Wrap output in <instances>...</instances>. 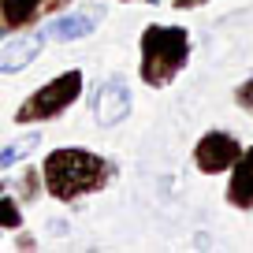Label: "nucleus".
<instances>
[{"label":"nucleus","mask_w":253,"mask_h":253,"mask_svg":"<svg viewBox=\"0 0 253 253\" xmlns=\"http://www.w3.org/2000/svg\"><path fill=\"white\" fill-rule=\"evenodd\" d=\"M201 4H209V0H175V8L186 11V8H201Z\"/></svg>","instance_id":"obj_14"},{"label":"nucleus","mask_w":253,"mask_h":253,"mask_svg":"<svg viewBox=\"0 0 253 253\" xmlns=\"http://www.w3.org/2000/svg\"><path fill=\"white\" fill-rule=\"evenodd\" d=\"M138 75L145 86L164 89L179 79V71L190 63V30L186 26H145L138 41Z\"/></svg>","instance_id":"obj_2"},{"label":"nucleus","mask_w":253,"mask_h":253,"mask_svg":"<svg viewBox=\"0 0 253 253\" xmlns=\"http://www.w3.org/2000/svg\"><path fill=\"white\" fill-rule=\"evenodd\" d=\"M126 116H130V86L116 75V79H108L93 93V123L97 126H119Z\"/></svg>","instance_id":"obj_6"},{"label":"nucleus","mask_w":253,"mask_h":253,"mask_svg":"<svg viewBox=\"0 0 253 253\" xmlns=\"http://www.w3.org/2000/svg\"><path fill=\"white\" fill-rule=\"evenodd\" d=\"M246 145L238 142L231 130H205V134L198 138V145H194V164H198V171L205 175H223L235 168V160L242 157Z\"/></svg>","instance_id":"obj_4"},{"label":"nucleus","mask_w":253,"mask_h":253,"mask_svg":"<svg viewBox=\"0 0 253 253\" xmlns=\"http://www.w3.org/2000/svg\"><path fill=\"white\" fill-rule=\"evenodd\" d=\"M15 186H19V198H23V201H34L41 190H45V182H41L38 168H23V171L15 175Z\"/></svg>","instance_id":"obj_11"},{"label":"nucleus","mask_w":253,"mask_h":253,"mask_svg":"<svg viewBox=\"0 0 253 253\" xmlns=\"http://www.w3.org/2000/svg\"><path fill=\"white\" fill-rule=\"evenodd\" d=\"M82 82H86V75H82L79 67H71V71H63V75H56V79H48L45 86H38V89H34V93L15 108V123L30 126V123H48V119L63 116V112H67V108L82 97Z\"/></svg>","instance_id":"obj_3"},{"label":"nucleus","mask_w":253,"mask_h":253,"mask_svg":"<svg viewBox=\"0 0 253 253\" xmlns=\"http://www.w3.org/2000/svg\"><path fill=\"white\" fill-rule=\"evenodd\" d=\"M0 227H23V209L11 194H0Z\"/></svg>","instance_id":"obj_12"},{"label":"nucleus","mask_w":253,"mask_h":253,"mask_svg":"<svg viewBox=\"0 0 253 253\" xmlns=\"http://www.w3.org/2000/svg\"><path fill=\"white\" fill-rule=\"evenodd\" d=\"M4 34H8V30H4V26H0V38H4Z\"/></svg>","instance_id":"obj_15"},{"label":"nucleus","mask_w":253,"mask_h":253,"mask_svg":"<svg viewBox=\"0 0 253 253\" xmlns=\"http://www.w3.org/2000/svg\"><path fill=\"white\" fill-rule=\"evenodd\" d=\"M41 48H45V34H26V38L4 45V52H0V71L15 75V71H23V67H30L41 56Z\"/></svg>","instance_id":"obj_9"},{"label":"nucleus","mask_w":253,"mask_h":253,"mask_svg":"<svg viewBox=\"0 0 253 253\" xmlns=\"http://www.w3.org/2000/svg\"><path fill=\"white\" fill-rule=\"evenodd\" d=\"M71 0H0V26L8 34L38 26L41 19L56 15L60 8H67Z\"/></svg>","instance_id":"obj_5"},{"label":"nucleus","mask_w":253,"mask_h":253,"mask_svg":"<svg viewBox=\"0 0 253 253\" xmlns=\"http://www.w3.org/2000/svg\"><path fill=\"white\" fill-rule=\"evenodd\" d=\"M116 175L108 157L101 153H89V149H52L41 164V182H45V194L52 201H63L71 205L79 198H89L97 190H104Z\"/></svg>","instance_id":"obj_1"},{"label":"nucleus","mask_w":253,"mask_h":253,"mask_svg":"<svg viewBox=\"0 0 253 253\" xmlns=\"http://www.w3.org/2000/svg\"><path fill=\"white\" fill-rule=\"evenodd\" d=\"M38 145H41L38 134H26V138H19V142L4 145V149H0V171H4V168H11V164H19V160H26Z\"/></svg>","instance_id":"obj_10"},{"label":"nucleus","mask_w":253,"mask_h":253,"mask_svg":"<svg viewBox=\"0 0 253 253\" xmlns=\"http://www.w3.org/2000/svg\"><path fill=\"white\" fill-rule=\"evenodd\" d=\"M104 19V8H86V11H71V15H60L48 23L45 38L52 41H79V38H89L97 30V23Z\"/></svg>","instance_id":"obj_7"},{"label":"nucleus","mask_w":253,"mask_h":253,"mask_svg":"<svg viewBox=\"0 0 253 253\" xmlns=\"http://www.w3.org/2000/svg\"><path fill=\"white\" fill-rule=\"evenodd\" d=\"M227 205L242 209V212H253V145H246L242 157L235 160L227 179Z\"/></svg>","instance_id":"obj_8"},{"label":"nucleus","mask_w":253,"mask_h":253,"mask_svg":"<svg viewBox=\"0 0 253 253\" xmlns=\"http://www.w3.org/2000/svg\"><path fill=\"white\" fill-rule=\"evenodd\" d=\"M235 104H242V108H250V112H253V79H246L242 86L235 89Z\"/></svg>","instance_id":"obj_13"}]
</instances>
